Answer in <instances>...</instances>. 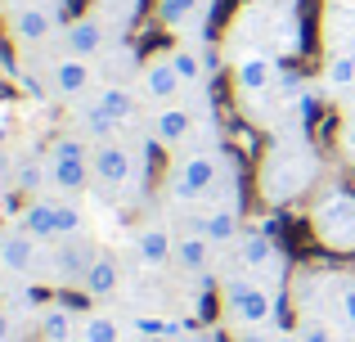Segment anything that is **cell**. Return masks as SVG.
<instances>
[{
    "instance_id": "obj_21",
    "label": "cell",
    "mask_w": 355,
    "mask_h": 342,
    "mask_svg": "<svg viewBox=\"0 0 355 342\" xmlns=\"http://www.w3.org/2000/svg\"><path fill=\"white\" fill-rule=\"evenodd\" d=\"M211 239H202L198 230L193 234H180V243H175V262L184 266V271H207V262H211Z\"/></svg>"
},
{
    "instance_id": "obj_13",
    "label": "cell",
    "mask_w": 355,
    "mask_h": 342,
    "mask_svg": "<svg viewBox=\"0 0 355 342\" xmlns=\"http://www.w3.org/2000/svg\"><path fill=\"white\" fill-rule=\"evenodd\" d=\"M234 81L243 95H261V90L275 86V59L270 54H243L239 68H234Z\"/></svg>"
},
{
    "instance_id": "obj_15",
    "label": "cell",
    "mask_w": 355,
    "mask_h": 342,
    "mask_svg": "<svg viewBox=\"0 0 355 342\" xmlns=\"http://www.w3.org/2000/svg\"><path fill=\"white\" fill-rule=\"evenodd\" d=\"M324 320L338 325L347 338H355V275H338L333 280V311Z\"/></svg>"
},
{
    "instance_id": "obj_2",
    "label": "cell",
    "mask_w": 355,
    "mask_h": 342,
    "mask_svg": "<svg viewBox=\"0 0 355 342\" xmlns=\"http://www.w3.org/2000/svg\"><path fill=\"white\" fill-rule=\"evenodd\" d=\"M45 162H50L54 189H63V194H81L95 180V171H90V144L81 135H59L50 144V153H45Z\"/></svg>"
},
{
    "instance_id": "obj_4",
    "label": "cell",
    "mask_w": 355,
    "mask_h": 342,
    "mask_svg": "<svg viewBox=\"0 0 355 342\" xmlns=\"http://www.w3.org/2000/svg\"><path fill=\"white\" fill-rule=\"evenodd\" d=\"M220 153H184L180 162L171 167V176H166V189H171V198H207L211 194V185H216V176H220Z\"/></svg>"
},
{
    "instance_id": "obj_26",
    "label": "cell",
    "mask_w": 355,
    "mask_h": 342,
    "mask_svg": "<svg viewBox=\"0 0 355 342\" xmlns=\"http://www.w3.org/2000/svg\"><path fill=\"white\" fill-rule=\"evenodd\" d=\"M202 9V0H157V18H162L166 27H180L184 18H193Z\"/></svg>"
},
{
    "instance_id": "obj_28",
    "label": "cell",
    "mask_w": 355,
    "mask_h": 342,
    "mask_svg": "<svg viewBox=\"0 0 355 342\" xmlns=\"http://www.w3.org/2000/svg\"><path fill=\"white\" fill-rule=\"evenodd\" d=\"M59 221H63V239H77L81 234V216L72 203H59Z\"/></svg>"
},
{
    "instance_id": "obj_7",
    "label": "cell",
    "mask_w": 355,
    "mask_h": 342,
    "mask_svg": "<svg viewBox=\"0 0 355 342\" xmlns=\"http://www.w3.org/2000/svg\"><path fill=\"white\" fill-rule=\"evenodd\" d=\"M180 90H184V77L175 72L171 50L157 54V59H148L144 68H139V95H144L148 104H175Z\"/></svg>"
},
{
    "instance_id": "obj_29",
    "label": "cell",
    "mask_w": 355,
    "mask_h": 342,
    "mask_svg": "<svg viewBox=\"0 0 355 342\" xmlns=\"http://www.w3.org/2000/svg\"><path fill=\"white\" fill-rule=\"evenodd\" d=\"M279 334H270V329L266 325H248V329H243V334L234 338V342H275Z\"/></svg>"
},
{
    "instance_id": "obj_22",
    "label": "cell",
    "mask_w": 355,
    "mask_h": 342,
    "mask_svg": "<svg viewBox=\"0 0 355 342\" xmlns=\"http://www.w3.org/2000/svg\"><path fill=\"white\" fill-rule=\"evenodd\" d=\"M77 338V320L68 307H50L41 316V342H72Z\"/></svg>"
},
{
    "instance_id": "obj_10",
    "label": "cell",
    "mask_w": 355,
    "mask_h": 342,
    "mask_svg": "<svg viewBox=\"0 0 355 342\" xmlns=\"http://www.w3.org/2000/svg\"><path fill=\"white\" fill-rule=\"evenodd\" d=\"M239 262L248 266L252 275H257V271H279L284 257H279V248H275V225L243 230V234H239Z\"/></svg>"
},
{
    "instance_id": "obj_23",
    "label": "cell",
    "mask_w": 355,
    "mask_h": 342,
    "mask_svg": "<svg viewBox=\"0 0 355 342\" xmlns=\"http://www.w3.org/2000/svg\"><path fill=\"white\" fill-rule=\"evenodd\" d=\"M239 167H234V158H225L220 162V176H216V185H211V207H239Z\"/></svg>"
},
{
    "instance_id": "obj_18",
    "label": "cell",
    "mask_w": 355,
    "mask_h": 342,
    "mask_svg": "<svg viewBox=\"0 0 355 342\" xmlns=\"http://www.w3.org/2000/svg\"><path fill=\"white\" fill-rule=\"evenodd\" d=\"M324 90L329 95H351L355 90V54L351 50H333L324 59Z\"/></svg>"
},
{
    "instance_id": "obj_1",
    "label": "cell",
    "mask_w": 355,
    "mask_h": 342,
    "mask_svg": "<svg viewBox=\"0 0 355 342\" xmlns=\"http://www.w3.org/2000/svg\"><path fill=\"white\" fill-rule=\"evenodd\" d=\"M311 230L333 253H355V194L342 185H329L311 207Z\"/></svg>"
},
{
    "instance_id": "obj_6",
    "label": "cell",
    "mask_w": 355,
    "mask_h": 342,
    "mask_svg": "<svg viewBox=\"0 0 355 342\" xmlns=\"http://www.w3.org/2000/svg\"><path fill=\"white\" fill-rule=\"evenodd\" d=\"M90 171H95V180L104 189H121L130 180V171H135V158H130V149L121 140L108 135V140L90 144Z\"/></svg>"
},
{
    "instance_id": "obj_35",
    "label": "cell",
    "mask_w": 355,
    "mask_h": 342,
    "mask_svg": "<svg viewBox=\"0 0 355 342\" xmlns=\"http://www.w3.org/2000/svg\"><path fill=\"white\" fill-rule=\"evenodd\" d=\"M144 342H171V338H162V334H153V338H144Z\"/></svg>"
},
{
    "instance_id": "obj_16",
    "label": "cell",
    "mask_w": 355,
    "mask_h": 342,
    "mask_svg": "<svg viewBox=\"0 0 355 342\" xmlns=\"http://www.w3.org/2000/svg\"><path fill=\"white\" fill-rule=\"evenodd\" d=\"M198 234L202 239H211V243H234V239L243 234V225H239V207H207L202 212V221H198Z\"/></svg>"
},
{
    "instance_id": "obj_17",
    "label": "cell",
    "mask_w": 355,
    "mask_h": 342,
    "mask_svg": "<svg viewBox=\"0 0 355 342\" xmlns=\"http://www.w3.org/2000/svg\"><path fill=\"white\" fill-rule=\"evenodd\" d=\"M81 289H86V298H113L117 289V262L108 253H95L86 266V275H81Z\"/></svg>"
},
{
    "instance_id": "obj_14",
    "label": "cell",
    "mask_w": 355,
    "mask_h": 342,
    "mask_svg": "<svg viewBox=\"0 0 355 342\" xmlns=\"http://www.w3.org/2000/svg\"><path fill=\"white\" fill-rule=\"evenodd\" d=\"M104 45H108V36L99 18H77L68 27V54H77V59H95V54H104Z\"/></svg>"
},
{
    "instance_id": "obj_32",
    "label": "cell",
    "mask_w": 355,
    "mask_h": 342,
    "mask_svg": "<svg viewBox=\"0 0 355 342\" xmlns=\"http://www.w3.org/2000/svg\"><path fill=\"white\" fill-rule=\"evenodd\" d=\"M275 342H302V334H279Z\"/></svg>"
},
{
    "instance_id": "obj_25",
    "label": "cell",
    "mask_w": 355,
    "mask_h": 342,
    "mask_svg": "<svg viewBox=\"0 0 355 342\" xmlns=\"http://www.w3.org/2000/svg\"><path fill=\"white\" fill-rule=\"evenodd\" d=\"M297 334H302V342H342L338 325H329L324 316H302V325H297Z\"/></svg>"
},
{
    "instance_id": "obj_9",
    "label": "cell",
    "mask_w": 355,
    "mask_h": 342,
    "mask_svg": "<svg viewBox=\"0 0 355 342\" xmlns=\"http://www.w3.org/2000/svg\"><path fill=\"white\" fill-rule=\"evenodd\" d=\"M36 262H41V239L36 234H27L23 225L0 234V271L5 275H36Z\"/></svg>"
},
{
    "instance_id": "obj_24",
    "label": "cell",
    "mask_w": 355,
    "mask_h": 342,
    "mask_svg": "<svg viewBox=\"0 0 355 342\" xmlns=\"http://www.w3.org/2000/svg\"><path fill=\"white\" fill-rule=\"evenodd\" d=\"M171 59H175V72L184 77V86H198L202 77L211 72V59H207V50H171Z\"/></svg>"
},
{
    "instance_id": "obj_12",
    "label": "cell",
    "mask_w": 355,
    "mask_h": 342,
    "mask_svg": "<svg viewBox=\"0 0 355 342\" xmlns=\"http://www.w3.org/2000/svg\"><path fill=\"white\" fill-rule=\"evenodd\" d=\"M23 230H27V234H36L41 243H50V239H63L59 203H54V198H32V203L23 207Z\"/></svg>"
},
{
    "instance_id": "obj_34",
    "label": "cell",
    "mask_w": 355,
    "mask_h": 342,
    "mask_svg": "<svg viewBox=\"0 0 355 342\" xmlns=\"http://www.w3.org/2000/svg\"><path fill=\"white\" fill-rule=\"evenodd\" d=\"M0 5H14L18 9V5H32V0H0Z\"/></svg>"
},
{
    "instance_id": "obj_36",
    "label": "cell",
    "mask_w": 355,
    "mask_h": 342,
    "mask_svg": "<svg viewBox=\"0 0 355 342\" xmlns=\"http://www.w3.org/2000/svg\"><path fill=\"white\" fill-rule=\"evenodd\" d=\"M0 140H5V131H0Z\"/></svg>"
},
{
    "instance_id": "obj_20",
    "label": "cell",
    "mask_w": 355,
    "mask_h": 342,
    "mask_svg": "<svg viewBox=\"0 0 355 342\" xmlns=\"http://www.w3.org/2000/svg\"><path fill=\"white\" fill-rule=\"evenodd\" d=\"M95 104L104 108V113L113 117L117 126H121V122H130V117H135V95H130L126 86H117V81H113V86H104V90H95Z\"/></svg>"
},
{
    "instance_id": "obj_19",
    "label": "cell",
    "mask_w": 355,
    "mask_h": 342,
    "mask_svg": "<svg viewBox=\"0 0 355 342\" xmlns=\"http://www.w3.org/2000/svg\"><path fill=\"white\" fill-rule=\"evenodd\" d=\"M171 257H175V243H171V234H166L162 225H144V230H139V262H144V266L162 271Z\"/></svg>"
},
{
    "instance_id": "obj_30",
    "label": "cell",
    "mask_w": 355,
    "mask_h": 342,
    "mask_svg": "<svg viewBox=\"0 0 355 342\" xmlns=\"http://www.w3.org/2000/svg\"><path fill=\"white\" fill-rule=\"evenodd\" d=\"M342 153H347V158L355 162V113L347 117V122H342Z\"/></svg>"
},
{
    "instance_id": "obj_31",
    "label": "cell",
    "mask_w": 355,
    "mask_h": 342,
    "mask_svg": "<svg viewBox=\"0 0 355 342\" xmlns=\"http://www.w3.org/2000/svg\"><path fill=\"white\" fill-rule=\"evenodd\" d=\"M0 342H14V316L0 311Z\"/></svg>"
},
{
    "instance_id": "obj_3",
    "label": "cell",
    "mask_w": 355,
    "mask_h": 342,
    "mask_svg": "<svg viewBox=\"0 0 355 342\" xmlns=\"http://www.w3.org/2000/svg\"><path fill=\"white\" fill-rule=\"evenodd\" d=\"M225 311L243 329L270 325V316H275V293H270L266 284H257V275H234V280H225Z\"/></svg>"
},
{
    "instance_id": "obj_8",
    "label": "cell",
    "mask_w": 355,
    "mask_h": 342,
    "mask_svg": "<svg viewBox=\"0 0 355 342\" xmlns=\"http://www.w3.org/2000/svg\"><path fill=\"white\" fill-rule=\"evenodd\" d=\"M54 27H59V9L54 5H18L14 14H9V32H14L18 45H41L54 36Z\"/></svg>"
},
{
    "instance_id": "obj_27",
    "label": "cell",
    "mask_w": 355,
    "mask_h": 342,
    "mask_svg": "<svg viewBox=\"0 0 355 342\" xmlns=\"http://www.w3.org/2000/svg\"><path fill=\"white\" fill-rule=\"evenodd\" d=\"M81 342H121L117 320H108V316H90L86 325H81Z\"/></svg>"
},
{
    "instance_id": "obj_11",
    "label": "cell",
    "mask_w": 355,
    "mask_h": 342,
    "mask_svg": "<svg viewBox=\"0 0 355 342\" xmlns=\"http://www.w3.org/2000/svg\"><path fill=\"white\" fill-rule=\"evenodd\" d=\"M50 86H54L59 99H86L90 90H95V68H90V59L68 54V59H59L50 68Z\"/></svg>"
},
{
    "instance_id": "obj_5",
    "label": "cell",
    "mask_w": 355,
    "mask_h": 342,
    "mask_svg": "<svg viewBox=\"0 0 355 342\" xmlns=\"http://www.w3.org/2000/svg\"><path fill=\"white\" fill-rule=\"evenodd\" d=\"M148 140L162 149H184L193 140V113L184 104H157L148 113Z\"/></svg>"
},
{
    "instance_id": "obj_33",
    "label": "cell",
    "mask_w": 355,
    "mask_h": 342,
    "mask_svg": "<svg viewBox=\"0 0 355 342\" xmlns=\"http://www.w3.org/2000/svg\"><path fill=\"white\" fill-rule=\"evenodd\" d=\"M257 5H293V0H257Z\"/></svg>"
}]
</instances>
